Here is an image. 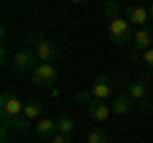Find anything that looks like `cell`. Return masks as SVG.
Listing matches in <instances>:
<instances>
[{"mask_svg":"<svg viewBox=\"0 0 153 143\" xmlns=\"http://www.w3.org/2000/svg\"><path fill=\"white\" fill-rule=\"evenodd\" d=\"M74 128H76V123L71 120L69 115L56 118V133H59V136H71V133H74Z\"/></svg>","mask_w":153,"mask_h":143,"instance_id":"14","label":"cell"},{"mask_svg":"<svg viewBox=\"0 0 153 143\" xmlns=\"http://www.w3.org/2000/svg\"><path fill=\"white\" fill-rule=\"evenodd\" d=\"M115 95V79L107 77V74H102V77H97L92 82V87L87 89V92H79L76 97L82 100V102H89V100H100V102H105V100H110Z\"/></svg>","mask_w":153,"mask_h":143,"instance_id":"2","label":"cell"},{"mask_svg":"<svg viewBox=\"0 0 153 143\" xmlns=\"http://www.w3.org/2000/svg\"><path fill=\"white\" fill-rule=\"evenodd\" d=\"M49 143H74V141H71V136H59V133H56Z\"/></svg>","mask_w":153,"mask_h":143,"instance_id":"17","label":"cell"},{"mask_svg":"<svg viewBox=\"0 0 153 143\" xmlns=\"http://www.w3.org/2000/svg\"><path fill=\"white\" fill-rule=\"evenodd\" d=\"M133 100H130V95L128 92H123V95H117V97H112V102H110V107H112V115H128V112L133 110Z\"/></svg>","mask_w":153,"mask_h":143,"instance_id":"11","label":"cell"},{"mask_svg":"<svg viewBox=\"0 0 153 143\" xmlns=\"http://www.w3.org/2000/svg\"><path fill=\"white\" fill-rule=\"evenodd\" d=\"M140 61H146V66H151V69H153V46L140 54Z\"/></svg>","mask_w":153,"mask_h":143,"instance_id":"16","label":"cell"},{"mask_svg":"<svg viewBox=\"0 0 153 143\" xmlns=\"http://www.w3.org/2000/svg\"><path fill=\"white\" fill-rule=\"evenodd\" d=\"M125 18L130 21V26L143 28V26H148V21H151V13H148V8H143V5H128L125 8Z\"/></svg>","mask_w":153,"mask_h":143,"instance_id":"10","label":"cell"},{"mask_svg":"<svg viewBox=\"0 0 153 143\" xmlns=\"http://www.w3.org/2000/svg\"><path fill=\"white\" fill-rule=\"evenodd\" d=\"M36 136H38V138H46V141H51V138L56 136V120H49V118L36 120Z\"/></svg>","mask_w":153,"mask_h":143,"instance_id":"12","label":"cell"},{"mask_svg":"<svg viewBox=\"0 0 153 143\" xmlns=\"http://www.w3.org/2000/svg\"><path fill=\"white\" fill-rule=\"evenodd\" d=\"M23 107H26V102H21L18 95H13L10 89H5V92L0 95V138L3 141H8L10 125H13L16 118L23 115Z\"/></svg>","mask_w":153,"mask_h":143,"instance_id":"1","label":"cell"},{"mask_svg":"<svg viewBox=\"0 0 153 143\" xmlns=\"http://www.w3.org/2000/svg\"><path fill=\"white\" fill-rule=\"evenodd\" d=\"M133 26H130V21L128 18H112L110 21V26H107V36H110V41H115V44H128V41H133Z\"/></svg>","mask_w":153,"mask_h":143,"instance_id":"3","label":"cell"},{"mask_svg":"<svg viewBox=\"0 0 153 143\" xmlns=\"http://www.w3.org/2000/svg\"><path fill=\"white\" fill-rule=\"evenodd\" d=\"M33 74V82H36V87H44V89H49V87H54L56 84V66L51 64V61H41V64H36V69L31 72Z\"/></svg>","mask_w":153,"mask_h":143,"instance_id":"4","label":"cell"},{"mask_svg":"<svg viewBox=\"0 0 153 143\" xmlns=\"http://www.w3.org/2000/svg\"><path fill=\"white\" fill-rule=\"evenodd\" d=\"M41 112H44V105L38 102V100H31V102H26V107H23V115H26L28 120H41Z\"/></svg>","mask_w":153,"mask_h":143,"instance_id":"13","label":"cell"},{"mask_svg":"<svg viewBox=\"0 0 153 143\" xmlns=\"http://www.w3.org/2000/svg\"><path fill=\"white\" fill-rule=\"evenodd\" d=\"M151 46H153V28H151V26L135 28V33H133V49H130V56H133V59H138V56H140L146 49H151Z\"/></svg>","mask_w":153,"mask_h":143,"instance_id":"8","label":"cell"},{"mask_svg":"<svg viewBox=\"0 0 153 143\" xmlns=\"http://www.w3.org/2000/svg\"><path fill=\"white\" fill-rule=\"evenodd\" d=\"M36 51L31 49V46H23V49L16 51V56H13V69H16V74H26V72H33L36 69Z\"/></svg>","mask_w":153,"mask_h":143,"instance_id":"7","label":"cell"},{"mask_svg":"<svg viewBox=\"0 0 153 143\" xmlns=\"http://www.w3.org/2000/svg\"><path fill=\"white\" fill-rule=\"evenodd\" d=\"M148 13H151V21H153V3H151V5H148Z\"/></svg>","mask_w":153,"mask_h":143,"instance_id":"18","label":"cell"},{"mask_svg":"<svg viewBox=\"0 0 153 143\" xmlns=\"http://www.w3.org/2000/svg\"><path fill=\"white\" fill-rule=\"evenodd\" d=\"M107 141H110V136H107L105 128H94V130H89V136H87V143H107Z\"/></svg>","mask_w":153,"mask_h":143,"instance_id":"15","label":"cell"},{"mask_svg":"<svg viewBox=\"0 0 153 143\" xmlns=\"http://www.w3.org/2000/svg\"><path fill=\"white\" fill-rule=\"evenodd\" d=\"M87 112L94 123H107L110 115H112V107L107 102H100V100H89L87 102Z\"/></svg>","mask_w":153,"mask_h":143,"instance_id":"9","label":"cell"},{"mask_svg":"<svg viewBox=\"0 0 153 143\" xmlns=\"http://www.w3.org/2000/svg\"><path fill=\"white\" fill-rule=\"evenodd\" d=\"M28 46L36 51L38 61H56V56H59V49H56L51 41H46L44 36H31V39H28Z\"/></svg>","mask_w":153,"mask_h":143,"instance_id":"5","label":"cell"},{"mask_svg":"<svg viewBox=\"0 0 153 143\" xmlns=\"http://www.w3.org/2000/svg\"><path fill=\"white\" fill-rule=\"evenodd\" d=\"M125 92L130 95V100L140 107V110H148V97H151V82H148V79H135V82H130Z\"/></svg>","mask_w":153,"mask_h":143,"instance_id":"6","label":"cell"}]
</instances>
